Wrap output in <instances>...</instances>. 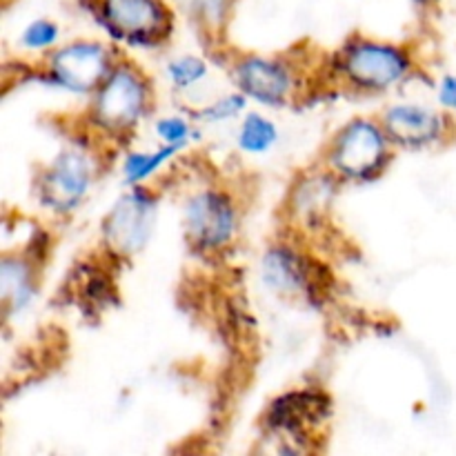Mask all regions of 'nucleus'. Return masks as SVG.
I'll return each instance as SVG.
<instances>
[{"mask_svg":"<svg viewBox=\"0 0 456 456\" xmlns=\"http://www.w3.org/2000/svg\"><path fill=\"white\" fill-rule=\"evenodd\" d=\"M263 281L274 292L297 297L310 294L312 279L307 274L305 261L288 248H274L263 258Z\"/></svg>","mask_w":456,"mask_h":456,"instance_id":"11","label":"nucleus"},{"mask_svg":"<svg viewBox=\"0 0 456 456\" xmlns=\"http://www.w3.org/2000/svg\"><path fill=\"white\" fill-rule=\"evenodd\" d=\"M410 56L403 49L386 43L350 45L341 58V69L350 83L363 89H387L410 74Z\"/></svg>","mask_w":456,"mask_h":456,"instance_id":"3","label":"nucleus"},{"mask_svg":"<svg viewBox=\"0 0 456 456\" xmlns=\"http://www.w3.org/2000/svg\"><path fill=\"white\" fill-rule=\"evenodd\" d=\"M58 40V25L49 20H36L22 31V45L27 49H47Z\"/></svg>","mask_w":456,"mask_h":456,"instance_id":"17","label":"nucleus"},{"mask_svg":"<svg viewBox=\"0 0 456 456\" xmlns=\"http://www.w3.org/2000/svg\"><path fill=\"white\" fill-rule=\"evenodd\" d=\"M183 145H165L163 150L156 151H134V154L127 156L123 165L125 183L127 185H138V183L147 181L151 174L159 167H163Z\"/></svg>","mask_w":456,"mask_h":456,"instance_id":"14","label":"nucleus"},{"mask_svg":"<svg viewBox=\"0 0 456 456\" xmlns=\"http://www.w3.org/2000/svg\"><path fill=\"white\" fill-rule=\"evenodd\" d=\"M156 136L165 142V145H185V141L190 138L191 129L190 123L181 116H165L159 123L154 125Z\"/></svg>","mask_w":456,"mask_h":456,"instance_id":"18","label":"nucleus"},{"mask_svg":"<svg viewBox=\"0 0 456 456\" xmlns=\"http://www.w3.org/2000/svg\"><path fill=\"white\" fill-rule=\"evenodd\" d=\"M167 76L172 80L174 87L178 89H190L199 85L200 80L208 76V65L200 58L194 56H183L176 58L167 65Z\"/></svg>","mask_w":456,"mask_h":456,"instance_id":"16","label":"nucleus"},{"mask_svg":"<svg viewBox=\"0 0 456 456\" xmlns=\"http://www.w3.org/2000/svg\"><path fill=\"white\" fill-rule=\"evenodd\" d=\"M154 196L150 191L134 187L132 191L120 196L118 203L107 214L105 225H102L105 243L118 256H132V254L141 252L150 240L151 230H154Z\"/></svg>","mask_w":456,"mask_h":456,"instance_id":"4","label":"nucleus"},{"mask_svg":"<svg viewBox=\"0 0 456 456\" xmlns=\"http://www.w3.org/2000/svg\"><path fill=\"white\" fill-rule=\"evenodd\" d=\"M387 134L372 120H354L338 134L332 147V167L347 178H370L387 160Z\"/></svg>","mask_w":456,"mask_h":456,"instance_id":"2","label":"nucleus"},{"mask_svg":"<svg viewBox=\"0 0 456 456\" xmlns=\"http://www.w3.org/2000/svg\"><path fill=\"white\" fill-rule=\"evenodd\" d=\"M387 138L403 147H419L436 141L444 129L439 114L421 105H395L383 116Z\"/></svg>","mask_w":456,"mask_h":456,"instance_id":"10","label":"nucleus"},{"mask_svg":"<svg viewBox=\"0 0 456 456\" xmlns=\"http://www.w3.org/2000/svg\"><path fill=\"white\" fill-rule=\"evenodd\" d=\"M147 85L132 67L118 65L110 71L92 107V118L98 127L110 132H123L138 123L147 107Z\"/></svg>","mask_w":456,"mask_h":456,"instance_id":"1","label":"nucleus"},{"mask_svg":"<svg viewBox=\"0 0 456 456\" xmlns=\"http://www.w3.org/2000/svg\"><path fill=\"white\" fill-rule=\"evenodd\" d=\"M98 16L111 36L132 45L156 43L169 31L163 0H98Z\"/></svg>","mask_w":456,"mask_h":456,"instance_id":"5","label":"nucleus"},{"mask_svg":"<svg viewBox=\"0 0 456 456\" xmlns=\"http://www.w3.org/2000/svg\"><path fill=\"white\" fill-rule=\"evenodd\" d=\"M111 69L110 49L101 43L67 45L49 58L53 83L71 92H96Z\"/></svg>","mask_w":456,"mask_h":456,"instance_id":"7","label":"nucleus"},{"mask_svg":"<svg viewBox=\"0 0 456 456\" xmlns=\"http://www.w3.org/2000/svg\"><path fill=\"white\" fill-rule=\"evenodd\" d=\"M245 94H234V96H225L221 101H216L214 105H209L208 110L200 111V118L203 120H227V118H234L239 111L245 110Z\"/></svg>","mask_w":456,"mask_h":456,"instance_id":"19","label":"nucleus"},{"mask_svg":"<svg viewBox=\"0 0 456 456\" xmlns=\"http://www.w3.org/2000/svg\"><path fill=\"white\" fill-rule=\"evenodd\" d=\"M417 3H432V0H417Z\"/></svg>","mask_w":456,"mask_h":456,"instance_id":"21","label":"nucleus"},{"mask_svg":"<svg viewBox=\"0 0 456 456\" xmlns=\"http://www.w3.org/2000/svg\"><path fill=\"white\" fill-rule=\"evenodd\" d=\"M236 83L240 94L263 102V105H283L292 94L294 80L288 67L270 58L252 56L236 65Z\"/></svg>","mask_w":456,"mask_h":456,"instance_id":"9","label":"nucleus"},{"mask_svg":"<svg viewBox=\"0 0 456 456\" xmlns=\"http://www.w3.org/2000/svg\"><path fill=\"white\" fill-rule=\"evenodd\" d=\"M185 230L200 249H221L236 232V208L221 191H200L185 205Z\"/></svg>","mask_w":456,"mask_h":456,"instance_id":"6","label":"nucleus"},{"mask_svg":"<svg viewBox=\"0 0 456 456\" xmlns=\"http://www.w3.org/2000/svg\"><path fill=\"white\" fill-rule=\"evenodd\" d=\"M0 283H3V301L7 312L22 310L31 301L34 276H31V267L20 258H4Z\"/></svg>","mask_w":456,"mask_h":456,"instance_id":"12","label":"nucleus"},{"mask_svg":"<svg viewBox=\"0 0 456 456\" xmlns=\"http://www.w3.org/2000/svg\"><path fill=\"white\" fill-rule=\"evenodd\" d=\"M92 163L83 151L67 150L52 160L40 181V199L56 212H71L92 185Z\"/></svg>","mask_w":456,"mask_h":456,"instance_id":"8","label":"nucleus"},{"mask_svg":"<svg viewBox=\"0 0 456 456\" xmlns=\"http://www.w3.org/2000/svg\"><path fill=\"white\" fill-rule=\"evenodd\" d=\"M279 141V129L261 114H248L239 129V145L248 154H265Z\"/></svg>","mask_w":456,"mask_h":456,"instance_id":"13","label":"nucleus"},{"mask_svg":"<svg viewBox=\"0 0 456 456\" xmlns=\"http://www.w3.org/2000/svg\"><path fill=\"white\" fill-rule=\"evenodd\" d=\"M439 98L445 107L456 110V76H445V78L441 80Z\"/></svg>","mask_w":456,"mask_h":456,"instance_id":"20","label":"nucleus"},{"mask_svg":"<svg viewBox=\"0 0 456 456\" xmlns=\"http://www.w3.org/2000/svg\"><path fill=\"white\" fill-rule=\"evenodd\" d=\"M178 4L199 22L216 29L227 20L234 0H178Z\"/></svg>","mask_w":456,"mask_h":456,"instance_id":"15","label":"nucleus"}]
</instances>
